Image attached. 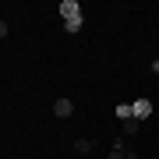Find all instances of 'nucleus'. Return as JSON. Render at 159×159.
<instances>
[{
  "mask_svg": "<svg viewBox=\"0 0 159 159\" xmlns=\"http://www.w3.org/2000/svg\"><path fill=\"white\" fill-rule=\"evenodd\" d=\"M64 29H67L71 35H74V32H81V18H71V21H64Z\"/></svg>",
  "mask_w": 159,
  "mask_h": 159,
  "instance_id": "obj_6",
  "label": "nucleus"
},
{
  "mask_svg": "<svg viewBox=\"0 0 159 159\" xmlns=\"http://www.w3.org/2000/svg\"><path fill=\"white\" fill-rule=\"evenodd\" d=\"M4 35H7V21L0 18V39H4Z\"/></svg>",
  "mask_w": 159,
  "mask_h": 159,
  "instance_id": "obj_9",
  "label": "nucleus"
},
{
  "mask_svg": "<svg viewBox=\"0 0 159 159\" xmlns=\"http://www.w3.org/2000/svg\"><path fill=\"white\" fill-rule=\"evenodd\" d=\"M124 159H142V156H138V152H124Z\"/></svg>",
  "mask_w": 159,
  "mask_h": 159,
  "instance_id": "obj_10",
  "label": "nucleus"
},
{
  "mask_svg": "<svg viewBox=\"0 0 159 159\" xmlns=\"http://www.w3.org/2000/svg\"><path fill=\"white\" fill-rule=\"evenodd\" d=\"M152 67H156V71H159V60H156V64H152Z\"/></svg>",
  "mask_w": 159,
  "mask_h": 159,
  "instance_id": "obj_11",
  "label": "nucleus"
},
{
  "mask_svg": "<svg viewBox=\"0 0 159 159\" xmlns=\"http://www.w3.org/2000/svg\"><path fill=\"white\" fill-rule=\"evenodd\" d=\"M138 127H142L138 120H124V134H138Z\"/></svg>",
  "mask_w": 159,
  "mask_h": 159,
  "instance_id": "obj_7",
  "label": "nucleus"
},
{
  "mask_svg": "<svg viewBox=\"0 0 159 159\" xmlns=\"http://www.w3.org/2000/svg\"><path fill=\"white\" fill-rule=\"evenodd\" d=\"M106 159H124V148H113V152H110Z\"/></svg>",
  "mask_w": 159,
  "mask_h": 159,
  "instance_id": "obj_8",
  "label": "nucleus"
},
{
  "mask_svg": "<svg viewBox=\"0 0 159 159\" xmlns=\"http://www.w3.org/2000/svg\"><path fill=\"white\" fill-rule=\"evenodd\" d=\"M71 113H74V102L71 99H57V102H53V117L64 120V117H71Z\"/></svg>",
  "mask_w": 159,
  "mask_h": 159,
  "instance_id": "obj_3",
  "label": "nucleus"
},
{
  "mask_svg": "<svg viewBox=\"0 0 159 159\" xmlns=\"http://www.w3.org/2000/svg\"><path fill=\"white\" fill-rule=\"evenodd\" d=\"M60 14H64V21H71V18H81L78 0H60Z\"/></svg>",
  "mask_w": 159,
  "mask_h": 159,
  "instance_id": "obj_2",
  "label": "nucleus"
},
{
  "mask_svg": "<svg viewBox=\"0 0 159 159\" xmlns=\"http://www.w3.org/2000/svg\"><path fill=\"white\" fill-rule=\"evenodd\" d=\"M74 152H78V156H89L92 152V138H78V142H74Z\"/></svg>",
  "mask_w": 159,
  "mask_h": 159,
  "instance_id": "obj_4",
  "label": "nucleus"
},
{
  "mask_svg": "<svg viewBox=\"0 0 159 159\" xmlns=\"http://www.w3.org/2000/svg\"><path fill=\"white\" fill-rule=\"evenodd\" d=\"M131 113H134L138 124L148 120V117H152V99H134V102H131Z\"/></svg>",
  "mask_w": 159,
  "mask_h": 159,
  "instance_id": "obj_1",
  "label": "nucleus"
},
{
  "mask_svg": "<svg viewBox=\"0 0 159 159\" xmlns=\"http://www.w3.org/2000/svg\"><path fill=\"white\" fill-rule=\"evenodd\" d=\"M117 117H120V120H134V113H131V102H120V106H117Z\"/></svg>",
  "mask_w": 159,
  "mask_h": 159,
  "instance_id": "obj_5",
  "label": "nucleus"
}]
</instances>
